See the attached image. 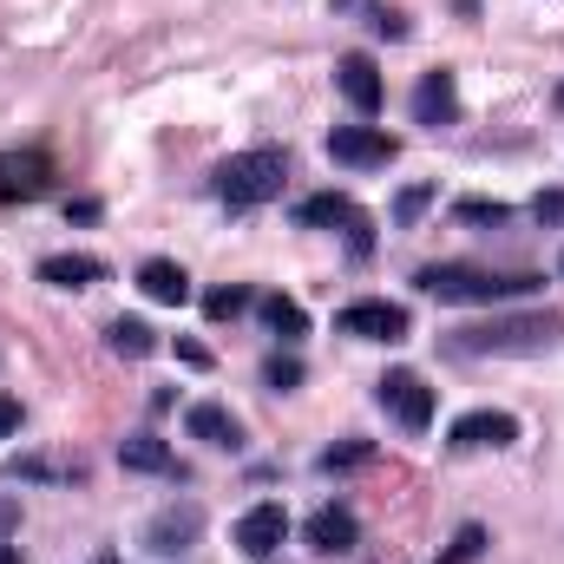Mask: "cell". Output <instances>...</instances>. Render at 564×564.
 <instances>
[{"label":"cell","instance_id":"7402d4cb","mask_svg":"<svg viewBox=\"0 0 564 564\" xmlns=\"http://www.w3.org/2000/svg\"><path fill=\"white\" fill-rule=\"evenodd\" d=\"M263 388H270V394H295V388H302V361H295V355H270V361H263Z\"/></svg>","mask_w":564,"mask_h":564},{"label":"cell","instance_id":"4fadbf2b","mask_svg":"<svg viewBox=\"0 0 564 564\" xmlns=\"http://www.w3.org/2000/svg\"><path fill=\"white\" fill-rule=\"evenodd\" d=\"M53 177L46 151H0V197H40Z\"/></svg>","mask_w":564,"mask_h":564},{"label":"cell","instance_id":"4316f807","mask_svg":"<svg viewBox=\"0 0 564 564\" xmlns=\"http://www.w3.org/2000/svg\"><path fill=\"white\" fill-rule=\"evenodd\" d=\"M426 204H433V191H426V184H414V191H401V197H394V217H401V224H414Z\"/></svg>","mask_w":564,"mask_h":564},{"label":"cell","instance_id":"7c38bea8","mask_svg":"<svg viewBox=\"0 0 564 564\" xmlns=\"http://www.w3.org/2000/svg\"><path fill=\"white\" fill-rule=\"evenodd\" d=\"M335 86H341V99H348L361 119H375V112H381V73H375V59H368V53H348V59L335 66Z\"/></svg>","mask_w":564,"mask_h":564},{"label":"cell","instance_id":"30bf717a","mask_svg":"<svg viewBox=\"0 0 564 564\" xmlns=\"http://www.w3.org/2000/svg\"><path fill=\"white\" fill-rule=\"evenodd\" d=\"M197 532H204V506H164V512H151V525H144V552H184V545H197Z\"/></svg>","mask_w":564,"mask_h":564},{"label":"cell","instance_id":"5bb4252c","mask_svg":"<svg viewBox=\"0 0 564 564\" xmlns=\"http://www.w3.org/2000/svg\"><path fill=\"white\" fill-rule=\"evenodd\" d=\"M355 539H361V525H355V512H348V506H322V512L308 519V545H315L322 558L355 552Z\"/></svg>","mask_w":564,"mask_h":564},{"label":"cell","instance_id":"44dd1931","mask_svg":"<svg viewBox=\"0 0 564 564\" xmlns=\"http://www.w3.org/2000/svg\"><path fill=\"white\" fill-rule=\"evenodd\" d=\"M106 341H112V355H132V361H144V355L158 348V335H151L144 322H132V315H119V322L106 328Z\"/></svg>","mask_w":564,"mask_h":564},{"label":"cell","instance_id":"5b68a950","mask_svg":"<svg viewBox=\"0 0 564 564\" xmlns=\"http://www.w3.org/2000/svg\"><path fill=\"white\" fill-rule=\"evenodd\" d=\"M328 158L348 164V171H381L401 158V139H388L381 126H335L328 132Z\"/></svg>","mask_w":564,"mask_h":564},{"label":"cell","instance_id":"2e32d148","mask_svg":"<svg viewBox=\"0 0 564 564\" xmlns=\"http://www.w3.org/2000/svg\"><path fill=\"white\" fill-rule=\"evenodd\" d=\"M40 282H53V289H93V282H106V263L86 257V250H59V257H40Z\"/></svg>","mask_w":564,"mask_h":564},{"label":"cell","instance_id":"9a60e30c","mask_svg":"<svg viewBox=\"0 0 564 564\" xmlns=\"http://www.w3.org/2000/svg\"><path fill=\"white\" fill-rule=\"evenodd\" d=\"M184 426H191V440H204V446H224V453L243 446V421H237L230 408H217V401H197V408L184 414Z\"/></svg>","mask_w":564,"mask_h":564},{"label":"cell","instance_id":"f1b7e54d","mask_svg":"<svg viewBox=\"0 0 564 564\" xmlns=\"http://www.w3.org/2000/svg\"><path fill=\"white\" fill-rule=\"evenodd\" d=\"M7 433H20V401H13V394H0V440H7Z\"/></svg>","mask_w":564,"mask_h":564},{"label":"cell","instance_id":"603a6c76","mask_svg":"<svg viewBox=\"0 0 564 564\" xmlns=\"http://www.w3.org/2000/svg\"><path fill=\"white\" fill-rule=\"evenodd\" d=\"M243 308H250V289H210V295H204V315H210V322H230V315H243Z\"/></svg>","mask_w":564,"mask_h":564},{"label":"cell","instance_id":"1f68e13d","mask_svg":"<svg viewBox=\"0 0 564 564\" xmlns=\"http://www.w3.org/2000/svg\"><path fill=\"white\" fill-rule=\"evenodd\" d=\"M0 564H20V552H13V545H0Z\"/></svg>","mask_w":564,"mask_h":564},{"label":"cell","instance_id":"d6986e66","mask_svg":"<svg viewBox=\"0 0 564 564\" xmlns=\"http://www.w3.org/2000/svg\"><path fill=\"white\" fill-rule=\"evenodd\" d=\"M257 315H263V328H270V335H282V341L308 335V308H302L295 295H263V302H257Z\"/></svg>","mask_w":564,"mask_h":564},{"label":"cell","instance_id":"f546056e","mask_svg":"<svg viewBox=\"0 0 564 564\" xmlns=\"http://www.w3.org/2000/svg\"><path fill=\"white\" fill-rule=\"evenodd\" d=\"M7 532H20V506H13V499L0 492V539H7Z\"/></svg>","mask_w":564,"mask_h":564},{"label":"cell","instance_id":"cb8c5ba5","mask_svg":"<svg viewBox=\"0 0 564 564\" xmlns=\"http://www.w3.org/2000/svg\"><path fill=\"white\" fill-rule=\"evenodd\" d=\"M453 217H459V224H506V217H512V210H506V204H499V197H466V204H459V210H453Z\"/></svg>","mask_w":564,"mask_h":564},{"label":"cell","instance_id":"9c48e42d","mask_svg":"<svg viewBox=\"0 0 564 564\" xmlns=\"http://www.w3.org/2000/svg\"><path fill=\"white\" fill-rule=\"evenodd\" d=\"M282 539H289V512H282L276 499H263V506H250L237 519V552L243 558H276Z\"/></svg>","mask_w":564,"mask_h":564},{"label":"cell","instance_id":"ffe728a7","mask_svg":"<svg viewBox=\"0 0 564 564\" xmlns=\"http://www.w3.org/2000/svg\"><path fill=\"white\" fill-rule=\"evenodd\" d=\"M335 13H361V26H375L388 40H408V13L388 7V0H335Z\"/></svg>","mask_w":564,"mask_h":564},{"label":"cell","instance_id":"4dcf8cb0","mask_svg":"<svg viewBox=\"0 0 564 564\" xmlns=\"http://www.w3.org/2000/svg\"><path fill=\"white\" fill-rule=\"evenodd\" d=\"M66 217H79V224H93V217H99V197H79V204H66Z\"/></svg>","mask_w":564,"mask_h":564},{"label":"cell","instance_id":"ac0fdd59","mask_svg":"<svg viewBox=\"0 0 564 564\" xmlns=\"http://www.w3.org/2000/svg\"><path fill=\"white\" fill-rule=\"evenodd\" d=\"M119 466H126V473H177V459H171V446H164L158 433L119 440Z\"/></svg>","mask_w":564,"mask_h":564},{"label":"cell","instance_id":"836d02e7","mask_svg":"<svg viewBox=\"0 0 564 564\" xmlns=\"http://www.w3.org/2000/svg\"><path fill=\"white\" fill-rule=\"evenodd\" d=\"M558 270H564V257H558Z\"/></svg>","mask_w":564,"mask_h":564},{"label":"cell","instance_id":"8fae6325","mask_svg":"<svg viewBox=\"0 0 564 564\" xmlns=\"http://www.w3.org/2000/svg\"><path fill=\"white\" fill-rule=\"evenodd\" d=\"M459 119V79L440 66V73H426L421 86H414V126H453Z\"/></svg>","mask_w":564,"mask_h":564},{"label":"cell","instance_id":"3957f363","mask_svg":"<svg viewBox=\"0 0 564 564\" xmlns=\"http://www.w3.org/2000/svg\"><path fill=\"white\" fill-rule=\"evenodd\" d=\"M414 282L433 302H519L539 289V276H499V270H473V263H426Z\"/></svg>","mask_w":564,"mask_h":564},{"label":"cell","instance_id":"8992f818","mask_svg":"<svg viewBox=\"0 0 564 564\" xmlns=\"http://www.w3.org/2000/svg\"><path fill=\"white\" fill-rule=\"evenodd\" d=\"M335 328L355 335V341H408V308L401 302H381V295H361V302H348L335 315Z\"/></svg>","mask_w":564,"mask_h":564},{"label":"cell","instance_id":"d6a6232c","mask_svg":"<svg viewBox=\"0 0 564 564\" xmlns=\"http://www.w3.org/2000/svg\"><path fill=\"white\" fill-rule=\"evenodd\" d=\"M552 106H558V112H564V86H558V93H552Z\"/></svg>","mask_w":564,"mask_h":564},{"label":"cell","instance_id":"277c9868","mask_svg":"<svg viewBox=\"0 0 564 564\" xmlns=\"http://www.w3.org/2000/svg\"><path fill=\"white\" fill-rule=\"evenodd\" d=\"M375 401L408 426V433H426V426H433V388H426L414 368H388V375L375 381Z\"/></svg>","mask_w":564,"mask_h":564},{"label":"cell","instance_id":"ba28073f","mask_svg":"<svg viewBox=\"0 0 564 564\" xmlns=\"http://www.w3.org/2000/svg\"><path fill=\"white\" fill-rule=\"evenodd\" d=\"M295 224H302V230H355V243H368V237H361V230H368V210H361L355 197H341V191L302 197V204H295Z\"/></svg>","mask_w":564,"mask_h":564},{"label":"cell","instance_id":"7a4b0ae2","mask_svg":"<svg viewBox=\"0 0 564 564\" xmlns=\"http://www.w3.org/2000/svg\"><path fill=\"white\" fill-rule=\"evenodd\" d=\"M282 177H289V151H282V144H250V151H230V158L217 164L210 191H217L230 210H257V204H270L282 191Z\"/></svg>","mask_w":564,"mask_h":564},{"label":"cell","instance_id":"484cf974","mask_svg":"<svg viewBox=\"0 0 564 564\" xmlns=\"http://www.w3.org/2000/svg\"><path fill=\"white\" fill-rule=\"evenodd\" d=\"M368 459V440H355V446H328L322 453V473H341V466H361Z\"/></svg>","mask_w":564,"mask_h":564},{"label":"cell","instance_id":"83f0119b","mask_svg":"<svg viewBox=\"0 0 564 564\" xmlns=\"http://www.w3.org/2000/svg\"><path fill=\"white\" fill-rule=\"evenodd\" d=\"M532 217H539V224H564V191H539Z\"/></svg>","mask_w":564,"mask_h":564},{"label":"cell","instance_id":"52a82bcc","mask_svg":"<svg viewBox=\"0 0 564 564\" xmlns=\"http://www.w3.org/2000/svg\"><path fill=\"white\" fill-rule=\"evenodd\" d=\"M512 440H519V421L499 414V408H473V414H459V421L446 426L453 453H486V446H512Z\"/></svg>","mask_w":564,"mask_h":564},{"label":"cell","instance_id":"6da1fadb","mask_svg":"<svg viewBox=\"0 0 564 564\" xmlns=\"http://www.w3.org/2000/svg\"><path fill=\"white\" fill-rule=\"evenodd\" d=\"M564 335V315L552 308H532V315H492V322H473V328H453L446 348L453 355H539Z\"/></svg>","mask_w":564,"mask_h":564},{"label":"cell","instance_id":"e0dca14e","mask_svg":"<svg viewBox=\"0 0 564 564\" xmlns=\"http://www.w3.org/2000/svg\"><path fill=\"white\" fill-rule=\"evenodd\" d=\"M139 289L151 295V302H164V308L191 302V276H184L171 257H144V263H139Z\"/></svg>","mask_w":564,"mask_h":564},{"label":"cell","instance_id":"d4e9b609","mask_svg":"<svg viewBox=\"0 0 564 564\" xmlns=\"http://www.w3.org/2000/svg\"><path fill=\"white\" fill-rule=\"evenodd\" d=\"M479 552H486V532H479V525H466V532H459V539H453V545H446L433 564H473Z\"/></svg>","mask_w":564,"mask_h":564}]
</instances>
